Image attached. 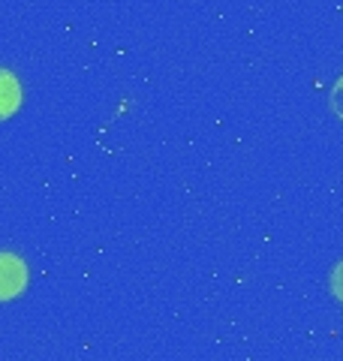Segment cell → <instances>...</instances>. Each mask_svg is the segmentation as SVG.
<instances>
[{
  "label": "cell",
  "mask_w": 343,
  "mask_h": 361,
  "mask_svg": "<svg viewBox=\"0 0 343 361\" xmlns=\"http://www.w3.org/2000/svg\"><path fill=\"white\" fill-rule=\"evenodd\" d=\"M28 286V265L16 253H0V301L16 298Z\"/></svg>",
  "instance_id": "cell-1"
},
{
  "label": "cell",
  "mask_w": 343,
  "mask_h": 361,
  "mask_svg": "<svg viewBox=\"0 0 343 361\" xmlns=\"http://www.w3.org/2000/svg\"><path fill=\"white\" fill-rule=\"evenodd\" d=\"M328 103H331V111L343 121V75L337 78V85L331 87V97H328Z\"/></svg>",
  "instance_id": "cell-3"
},
{
  "label": "cell",
  "mask_w": 343,
  "mask_h": 361,
  "mask_svg": "<svg viewBox=\"0 0 343 361\" xmlns=\"http://www.w3.org/2000/svg\"><path fill=\"white\" fill-rule=\"evenodd\" d=\"M331 295L343 301V262H337L335 271H331Z\"/></svg>",
  "instance_id": "cell-4"
},
{
  "label": "cell",
  "mask_w": 343,
  "mask_h": 361,
  "mask_svg": "<svg viewBox=\"0 0 343 361\" xmlns=\"http://www.w3.org/2000/svg\"><path fill=\"white\" fill-rule=\"evenodd\" d=\"M21 106V85L18 78L6 70V66H0V121L13 118Z\"/></svg>",
  "instance_id": "cell-2"
}]
</instances>
